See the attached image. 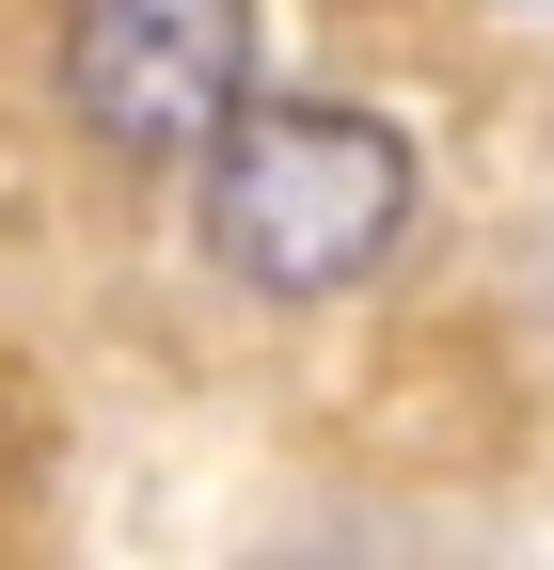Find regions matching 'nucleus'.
<instances>
[{
	"mask_svg": "<svg viewBox=\"0 0 554 570\" xmlns=\"http://www.w3.org/2000/svg\"><path fill=\"white\" fill-rule=\"evenodd\" d=\"M412 127L396 111H349V96H254L222 127V159L190 175V223H206V269L269 317H317L349 285L396 269L412 238Z\"/></svg>",
	"mask_w": 554,
	"mask_h": 570,
	"instance_id": "obj_1",
	"label": "nucleus"
},
{
	"mask_svg": "<svg viewBox=\"0 0 554 570\" xmlns=\"http://www.w3.org/2000/svg\"><path fill=\"white\" fill-rule=\"evenodd\" d=\"M48 80L111 175H206L222 127L269 96V48H254V0H63Z\"/></svg>",
	"mask_w": 554,
	"mask_h": 570,
	"instance_id": "obj_2",
	"label": "nucleus"
}]
</instances>
